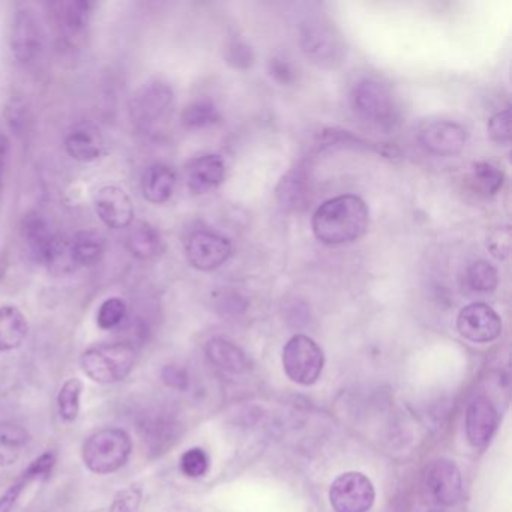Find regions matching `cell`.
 <instances>
[{
    "mask_svg": "<svg viewBox=\"0 0 512 512\" xmlns=\"http://www.w3.org/2000/svg\"><path fill=\"white\" fill-rule=\"evenodd\" d=\"M370 214L364 200L346 194L323 203L313 215L314 236L325 245L358 241L367 233Z\"/></svg>",
    "mask_w": 512,
    "mask_h": 512,
    "instance_id": "1",
    "label": "cell"
},
{
    "mask_svg": "<svg viewBox=\"0 0 512 512\" xmlns=\"http://www.w3.org/2000/svg\"><path fill=\"white\" fill-rule=\"evenodd\" d=\"M20 235L28 256L38 265L49 269H61V271L67 265L74 266L70 244L62 241L52 232L49 223L40 212L29 211L23 215Z\"/></svg>",
    "mask_w": 512,
    "mask_h": 512,
    "instance_id": "2",
    "label": "cell"
},
{
    "mask_svg": "<svg viewBox=\"0 0 512 512\" xmlns=\"http://www.w3.org/2000/svg\"><path fill=\"white\" fill-rule=\"evenodd\" d=\"M133 440L121 428H103L83 443L82 457L91 472L109 475L118 472L130 460Z\"/></svg>",
    "mask_w": 512,
    "mask_h": 512,
    "instance_id": "3",
    "label": "cell"
},
{
    "mask_svg": "<svg viewBox=\"0 0 512 512\" xmlns=\"http://www.w3.org/2000/svg\"><path fill=\"white\" fill-rule=\"evenodd\" d=\"M80 365L89 379L97 383L122 382L136 365V350L130 343H106L83 353Z\"/></svg>",
    "mask_w": 512,
    "mask_h": 512,
    "instance_id": "4",
    "label": "cell"
},
{
    "mask_svg": "<svg viewBox=\"0 0 512 512\" xmlns=\"http://www.w3.org/2000/svg\"><path fill=\"white\" fill-rule=\"evenodd\" d=\"M353 110L377 127H392L397 122V103L391 88L377 79H364L350 94Z\"/></svg>",
    "mask_w": 512,
    "mask_h": 512,
    "instance_id": "5",
    "label": "cell"
},
{
    "mask_svg": "<svg viewBox=\"0 0 512 512\" xmlns=\"http://www.w3.org/2000/svg\"><path fill=\"white\" fill-rule=\"evenodd\" d=\"M172 88L161 80H151L134 92L130 101V118L142 133L154 131L172 110Z\"/></svg>",
    "mask_w": 512,
    "mask_h": 512,
    "instance_id": "6",
    "label": "cell"
},
{
    "mask_svg": "<svg viewBox=\"0 0 512 512\" xmlns=\"http://www.w3.org/2000/svg\"><path fill=\"white\" fill-rule=\"evenodd\" d=\"M301 46L305 56L319 67H337L346 55L340 32L322 19H311L302 25Z\"/></svg>",
    "mask_w": 512,
    "mask_h": 512,
    "instance_id": "7",
    "label": "cell"
},
{
    "mask_svg": "<svg viewBox=\"0 0 512 512\" xmlns=\"http://www.w3.org/2000/svg\"><path fill=\"white\" fill-rule=\"evenodd\" d=\"M325 356L316 341L307 335H295L283 349V367L292 382L314 385L322 376Z\"/></svg>",
    "mask_w": 512,
    "mask_h": 512,
    "instance_id": "8",
    "label": "cell"
},
{
    "mask_svg": "<svg viewBox=\"0 0 512 512\" xmlns=\"http://www.w3.org/2000/svg\"><path fill=\"white\" fill-rule=\"evenodd\" d=\"M329 500L335 512H368L376 500V490L364 473L346 472L332 482Z\"/></svg>",
    "mask_w": 512,
    "mask_h": 512,
    "instance_id": "9",
    "label": "cell"
},
{
    "mask_svg": "<svg viewBox=\"0 0 512 512\" xmlns=\"http://www.w3.org/2000/svg\"><path fill=\"white\" fill-rule=\"evenodd\" d=\"M11 50L22 65H31L44 49V32L40 19L31 8H20L11 25Z\"/></svg>",
    "mask_w": 512,
    "mask_h": 512,
    "instance_id": "10",
    "label": "cell"
},
{
    "mask_svg": "<svg viewBox=\"0 0 512 512\" xmlns=\"http://www.w3.org/2000/svg\"><path fill=\"white\" fill-rule=\"evenodd\" d=\"M424 488L437 505H455L463 493L460 470L445 458L431 461L424 472Z\"/></svg>",
    "mask_w": 512,
    "mask_h": 512,
    "instance_id": "11",
    "label": "cell"
},
{
    "mask_svg": "<svg viewBox=\"0 0 512 512\" xmlns=\"http://www.w3.org/2000/svg\"><path fill=\"white\" fill-rule=\"evenodd\" d=\"M188 262L199 271L209 272L223 266L232 256V245L217 233H193L185 244Z\"/></svg>",
    "mask_w": 512,
    "mask_h": 512,
    "instance_id": "12",
    "label": "cell"
},
{
    "mask_svg": "<svg viewBox=\"0 0 512 512\" xmlns=\"http://www.w3.org/2000/svg\"><path fill=\"white\" fill-rule=\"evenodd\" d=\"M457 329L461 337L472 343H490L502 334V319L490 305L476 302L460 311Z\"/></svg>",
    "mask_w": 512,
    "mask_h": 512,
    "instance_id": "13",
    "label": "cell"
},
{
    "mask_svg": "<svg viewBox=\"0 0 512 512\" xmlns=\"http://www.w3.org/2000/svg\"><path fill=\"white\" fill-rule=\"evenodd\" d=\"M94 206L104 226L113 230L127 229L134 221L130 196L116 185H103L94 193Z\"/></svg>",
    "mask_w": 512,
    "mask_h": 512,
    "instance_id": "14",
    "label": "cell"
},
{
    "mask_svg": "<svg viewBox=\"0 0 512 512\" xmlns=\"http://www.w3.org/2000/svg\"><path fill=\"white\" fill-rule=\"evenodd\" d=\"M419 139L431 154L451 157L463 151L466 145V131L454 122H431L422 128Z\"/></svg>",
    "mask_w": 512,
    "mask_h": 512,
    "instance_id": "15",
    "label": "cell"
},
{
    "mask_svg": "<svg viewBox=\"0 0 512 512\" xmlns=\"http://www.w3.org/2000/svg\"><path fill=\"white\" fill-rule=\"evenodd\" d=\"M496 407L488 398L479 397L466 410V436L473 448L482 449L490 443L497 428Z\"/></svg>",
    "mask_w": 512,
    "mask_h": 512,
    "instance_id": "16",
    "label": "cell"
},
{
    "mask_svg": "<svg viewBox=\"0 0 512 512\" xmlns=\"http://www.w3.org/2000/svg\"><path fill=\"white\" fill-rule=\"evenodd\" d=\"M226 178V163L220 155H203L185 170V182L193 194H206L220 187Z\"/></svg>",
    "mask_w": 512,
    "mask_h": 512,
    "instance_id": "17",
    "label": "cell"
},
{
    "mask_svg": "<svg viewBox=\"0 0 512 512\" xmlns=\"http://www.w3.org/2000/svg\"><path fill=\"white\" fill-rule=\"evenodd\" d=\"M143 442L152 455H161L178 440L179 425L167 413H151L139 422Z\"/></svg>",
    "mask_w": 512,
    "mask_h": 512,
    "instance_id": "18",
    "label": "cell"
},
{
    "mask_svg": "<svg viewBox=\"0 0 512 512\" xmlns=\"http://www.w3.org/2000/svg\"><path fill=\"white\" fill-rule=\"evenodd\" d=\"M55 464L56 454L52 451L44 452L37 460L32 461L22 476L0 496V512H13L14 506L19 502L26 488L38 479L49 478Z\"/></svg>",
    "mask_w": 512,
    "mask_h": 512,
    "instance_id": "19",
    "label": "cell"
},
{
    "mask_svg": "<svg viewBox=\"0 0 512 512\" xmlns=\"http://www.w3.org/2000/svg\"><path fill=\"white\" fill-rule=\"evenodd\" d=\"M65 149L73 160L92 163L106 151V140L94 125H79L65 139Z\"/></svg>",
    "mask_w": 512,
    "mask_h": 512,
    "instance_id": "20",
    "label": "cell"
},
{
    "mask_svg": "<svg viewBox=\"0 0 512 512\" xmlns=\"http://www.w3.org/2000/svg\"><path fill=\"white\" fill-rule=\"evenodd\" d=\"M56 25L62 34L77 37L88 29L94 14L95 4L89 0H71L52 5Z\"/></svg>",
    "mask_w": 512,
    "mask_h": 512,
    "instance_id": "21",
    "label": "cell"
},
{
    "mask_svg": "<svg viewBox=\"0 0 512 512\" xmlns=\"http://www.w3.org/2000/svg\"><path fill=\"white\" fill-rule=\"evenodd\" d=\"M176 178L175 170L166 164H154L146 169L142 179L143 196L154 205H163L169 202L175 194Z\"/></svg>",
    "mask_w": 512,
    "mask_h": 512,
    "instance_id": "22",
    "label": "cell"
},
{
    "mask_svg": "<svg viewBox=\"0 0 512 512\" xmlns=\"http://www.w3.org/2000/svg\"><path fill=\"white\" fill-rule=\"evenodd\" d=\"M127 248L136 259L154 260L164 253V241L152 224L139 221L131 224L127 235Z\"/></svg>",
    "mask_w": 512,
    "mask_h": 512,
    "instance_id": "23",
    "label": "cell"
},
{
    "mask_svg": "<svg viewBox=\"0 0 512 512\" xmlns=\"http://www.w3.org/2000/svg\"><path fill=\"white\" fill-rule=\"evenodd\" d=\"M28 334V319L19 308L14 305L0 307V352L19 349Z\"/></svg>",
    "mask_w": 512,
    "mask_h": 512,
    "instance_id": "24",
    "label": "cell"
},
{
    "mask_svg": "<svg viewBox=\"0 0 512 512\" xmlns=\"http://www.w3.org/2000/svg\"><path fill=\"white\" fill-rule=\"evenodd\" d=\"M106 253V239L98 232L82 230L70 242V254L74 266L91 268L98 265Z\"/></svg>",
    "mask_w": 512,
    "mask_h": 512,
    "instance_id": "25",
    "label": "cell"
},
{
    "mask_svg": "<svg viewBox=\"0 0 512 512\" xmlns=\"http://www.w3.org/2000/svg\"><path fill=\"white\" fill-rule=\"evenodd\" d=\"M310 196V182L302 169H293L281 179L277 188V199L287 211L304 209Z\"/></svg>",
    "mask_w": 512,
    "mask_h": 512,
    "instance_id": "26",
    "label": "cell"
},
{
    "mask_svg": "<svg viewBox=\"0 0 512 512\" xmlns=\"http://www.w3.org/2000/svg\"><path fill=\"white\" fill-rule=\"evenodd\" d=\"M206 356L215 367L227 373H244L248 370V359L245 353L230 341L223 338H212L206 344Z\"/></svg>",
    "mask_w": 512,
    "mask_h": 512,
    "instance_id": "27",
    "label": "cell"
},
{
    "mask_svg": "<svg viewBox=\"0 0 512 512\" xmlns=\"http://www.w3.org/2000/svg\"><path fill=\"white\" fill-rule=\"evenodd\" d=\"M31 436L28 430L16 422H0V467L16 464L28 446Z\"/></svg>",
    "mask_w": 512,
    "mask_h": 512,
    "instance_id": "28",
    "label": "cell"
},
{
    "mask_svg": "<svg viewBox=\"0 0 512 512\" xmlns=\"http://www.w3.org/2000/svg\"><path fill=\"white\" fill-rule=\"evenodd\" d=\"M181 119L182 124L190 130H202L217 125L221 121V113L209 101H196L184 110Z\"/></svg>",
    "mask_w": 512,
    "mask_h": 512,
    "instance_id": "29",
    "label": "cell"
},
{
    "mask_svg": "<svg viewBox=\"0 0 512 512\" xmlns=\"http://www.w3.org/2000/svg\"><path fill=\"white\" fill-rule=\"evenodd\" d=\"M83 382L77 377L68 379L62 385L58 394V407L62 419L67 422L76 421L80 413V400H82Z\"/></svg>",
    "mask_w": 512,
    "mask_h": 512,
    "instance_id": "30",
    "label": "cell"
},
{
    "mask_svg": "<svg viewBox=\"0 0 512 512\" xmlns=\"http://www.w3.org/2000/svg\"><path fill=\"white\" fill-rule=\"evenodd\" d=\"M466 281L470 289L475 290V292L490 293L496 289L499 275H497L496 268L491 263L478 260L467 268Z\"/></svg>",
    "mask_w": 512,
    "mask_h": 512,
    "instance_id": "31",
    "label": "cell"
},
{
    "mask_svg": "<svg viewBox=\"0 0 512 512\" xmlns=\"http://www.w3.org/2000/svg\"><path fill=\"white\" fill-rule=\"evenodd\" d=\"M128 316V307L124 299L113 298L106 299L98 308L97 323L103 331H112L119 328L125 322Z\"/></svg>",
    "mask_w": 512,
    "mask_h": 512,
    "instance_id": "32",
    "label": "cell"
},
{
    "mask_svg": "<svg viewBox=\"0 0 512 512\" xmlns=\"http://www.w3.org/2000/svg\"><path fill=\"white\" fill-rule=\"evenodd\" d=\"M473 181L485 196H494L502 188L505 175L491 163H478L473 167Z\"/></svg>",
    "mask_w": 512,
    "mask_h": 512,
    "instance_id": "33",
    "label": "cell"
},
{
    "mask_svg": "<svg viewBox=\"0 0 512 512\" xmlns=\"http://www.w3.org/2000/svg\"><path fill=\"white\" fill-rule=\"evenodd\" d=\"M181 470L188 478H202L209 470V457L202 448H191L181 457Z\"/></svg>",
    "mask_w": 512,
    "mask_h": 512,
    "instance_id": "34",
    "label": "cell"
},
{
    "mask_svg": "<svg viewBox=\"0 0 512 512\" xmlns=\"http://www.w3.org/2000/svg\"><path fill=\"white\" fill-rule=\"evenodd\" d=\"M142 503V488L130 485L118 491L109 506V512H137Z\"/></svg>",
    "mask_w": 512,
    "mask_h": 512,
    "instance_id": "35",
    "label": "cell"
},
{
    "mask_svg": "<svg viewBox=\"0 0 512 512\" xmlns=\"http://www.w3.org/2000/svg\"><path fill=\"white\" fill-rule=\"evenodd\" d=\"M488 134L494 142L500 143V145L509 143V140H511V112H509V109L496 113L490 119Z\"/></svg>",
    "mask_w": 512,
    "mask_h": 512,
    "instance_id": "36",
    "label": "cell"
},
{
    "mask_svg": "<svg viewBox=\"0 0 512 512\" xmlns=\"http://www.w3.org/2000/svg\"><path fill=\"white\" fill-rule=\"evenodd\" d=\"M8 125L16 134H25L29 124V110L23 100H11L7 106Z\"/></svg>",
    "mask_w": 512,
    "mask_h": 512,
    "instance_id": "37",
    "label": "cell"
},
{
    "mask_svg": "<svg viewBox=\"0 0 512 512\" xmlns=\"http://www.w3.org/2000/svg\"><path fill=\"white\" fill-rule=\"evenodd\" d=\"M161 379L169 388L178 389V391H185L190 383L187 371L178 365H166L161 371Z\"/></svg>",
    "mask_w": 512,
    "mask_h": 512,
    "instance_id": "38",
    "label": "cell"
},
{
    "mask_svg": "<svg viewBox=\"0 0 512 512\" xmlns=\"http://www.w3.org/2000/svg\"><path fill=\"white\" fill-rule=\"evenodd\" d=\"M227 61H229V64L233 65V67L239 68V70H245V68H250L251 65H253V52H251L250 47L245 46V44H233L229 49Z\"/></svg>",
    "mask_w": 512,
    "mask_h": 512,
    "instance_id": "39",
    "label": "cell"
},
{
    "mask_svg": "<svg viewBox=\"0 0 512 512\" xmlns=\"http://www.w3.org/2000/svg\"><path fill=\"white\" fill-rule=\"evenodd\" d=\"M269 73L281 85H290L296 77L292 65L289 62L283 61V59H272L269 62Z\"/></svg>",
    "mask_w": 512,
    "mask_h": 512,
    "instance_id": "40",
    "label": "cell"
},
{
    "mask_svg": "<svg viewBox=\"0 0 512 512\" xmlns=\"http://www.w3.org/2000/svg\"><path fill=\"white\" fill-rule=\"evenodd\" d=\"M11 143L7 134L0 131V194L4 190L5 173H7L8 160H10Z\"/></svg>",
    "mask_w": 512,
    "mask_h": 512,
    "instance_id": "41",
    "label": "cell"
}]
</instances>
